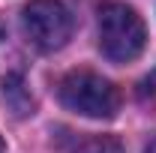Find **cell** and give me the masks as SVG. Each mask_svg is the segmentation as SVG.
Instances as JSON below:
<instances>
[{"mask_svg":"<svg viewBox=\"0 0 156 153\" xmlns=\"http://www.w3.org/2000/svg\"><path fill=\"white\" fill-rule=\"evenodd\" d=\"M99 51L111 63H132L147 45V27L132 6L108 0L96 12Z\"/></svg>","mask_w":156,"mask_h":153,"instance_id":"6da1fadb","label":"cell"},{"mask_svg":"<svg viewBox=\"0 0 156 153\" xmlns=\"http://www.w3.org/2000/svg\"><path fill=\"white\" fill-rule=\"evenodd\" d=\"M21 30L27 42L39 51H60L75 30L72 12L60 0H30L21 9Z\"/></svg>","mask_w":156,"mask_h":153,"instance_id":"3957f363","label":"cell"},{"mask_svg":"<svg viewBox=\"0 0 156 153\" xmlns=\"http://www.w3.org/2000/svg\"><path fill=\"white\" fill-rule=\"evenodd\" d=\"M57 99L66 111L90 120H111L120 111V90L90 69H72L57 81Z\"/></svg>","mask_w":156,"mask_h":153,"instance_id":"7a4b0ae2","label":"cell"},{"mask_svg":"<svg viewBox=\"0 0 156 153\" xmlns=\"http://www.w3.org/2000/svg\"><path fill=\"white\" fill-rule=\"evenodd\" d=\"M78 153H126V147L111 135H96V138H87L78 147Z\"/></svg>","mask_w":156,"mask_h":153,"instance_id":"277c9868","label":"cell"},{"mask_svg":"<svg viewBox=\"0 0 156 153\" xmlns=\"http://www.w3.org/2000/svg\"><path fill=\"white\" fill-rule=\"evenodd\" d=\"M0 153H3V138H0Z\"/></svg>","mask_w":156,"mask_h":153,"instance_id":"8992f818","label":"cell"},{"mask_svg":"<svg viewBox=\"0 0 156 153\" xmlns=\"http://www.w3.org/2000/svg\"><path fill=\"white\" fill-rule=\"evenodd\" d=\"M147 153H156V141H153V144H150V147H147Z\"/></svg>","mask_w":156,"mask_h":153,"instance_id":"5b68a950","label":"cell"}]
</instances>
